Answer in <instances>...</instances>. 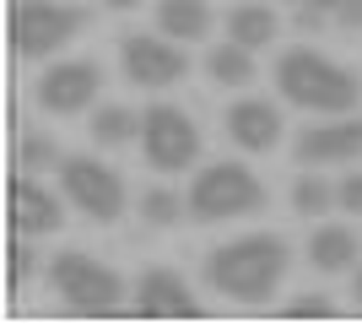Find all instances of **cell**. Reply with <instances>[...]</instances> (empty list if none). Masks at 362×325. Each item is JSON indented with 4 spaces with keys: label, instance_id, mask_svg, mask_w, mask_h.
Masks as SVG:
<instances>
[{
    "label": "cell",
    "instance_id": "1",
    "mask_svg": "<svg viewBox=\"0 0 362 325\" xmlns=\"http://www.w3.org/2000/svg\"><path fill=\"white\" fill-rule=\"evenodd\" d=\"M287 239L281 233H243V239H227L206 255V282H211L222 298H238V304H259L271 298V287L287 277Z\"/></svg>",
    "mask_w": 362,
    "mask_h": 325
},
{
    "label": "cell",
    "instance_id": "2",
    "mask_svg": "<svg viewBox=\"0 0 362 325\" xmlns=\"http://www.w3.org/2000/svg\"><path fill=\"white\" fill-rule=\"evenodd\" d=\"M276 87L292 108H308V114H351L362 103V76L351 65L319 55V49L298 44L276 60Z\"/></svg>",
    "mask_w": 362,
    "mask_h": 325
},
{
    "label": "cell",
    "instance_id": "3",
    "mask_svg": "<svg viewBox=\"0 0 362 325\" xmlns=\"http://www.w3.org/2000/svg\"><path fill=\"white\" fill-rule=\"evenodd\" d=\"M265 185L249 163H206L189 185V217L195 222H227V217L265 212Z\"/></svg>",
    "mask_w": 362,
    "mask_h": 325
},
{
    "label": "cell",
    "instance_id": "4",
    "mask_svg": "<svg viewBox=\"0 0 362 325\" xmlns=\"http://www.w3.org/2000/svg\"><path fill=\"white\" fill-rule=\"evenodd\" d=\"M49 287L60 293V304H71L76 314H114L124 298V277L114 266L92 261L87 249H60L49 261Z\"/></svg>",
    "mask_w": 362,
    "mask_h": 325
},
{
    "label": "cell",
    "instance_id": "5",
    "mask_svg": "<svg viewBox=\"0 0 362 325\" xmlns=\"http://www.w3.org/2000/svg\"><path fill=\"white\" fill-rule=\"evenodd\" d=\"M81 28H87L81 6H60V0H16L11 6V49L22 60H49Z\"/></svg>",
    "mask_w": 362,
    "mask_h": 325
},
{
    "label": "cell",
    "instance_id": "6",
    "mask_svg": "<svg viewBox=\"0 0 362 325\" xmlns=\"http://www.w3.org/2000/svg\"><path fill=\"white\" fill-rule=\"evenodd\" d=\"M60 195L92 222H119L124 217V179L87 152L60 157Z\"/></svg>",
    "mask_w": 362,
    "mask_h": 325
},
{
    "label": "cell",
    "instance_id": "7",
    "mask_svg": "<svg viewBox=\"0 0 362 325\" xmlns=\"http://www.w3.org/2000/svg\"><path fill=\"white\" fill-rule=\"evenodd\" d=\"M141 152L157 173H184L200 157V125L179 103H151L141 114Z\"/></svg>",
    "mask_w": 362,
    "mask_h": 325
},
{
    "label": "cell",
    "instance_id": "8",
    "mask_svg": "<svg viewBox=\"0 0 362 325\" xmlns=\"http://www.w3.org/2000/svg\"><path fill=\"white\" fill-rule=\"evenodd\" d=\"M119 71L130 87L157 93V87H173V81L189 76V55L168 33H124L119 38Z\"/></svg>",
    "mask_w": 362,
    "mask_h": 325
},
{
    "label": "cell",
    "instance_id": "9",
    "mask_svg": "<svg viewBox=\"0 0 362 325\" xmlns=\"http://www.w3.org/2000/svg\"><path fill=\"white\" fill-rule=\"evenodd\" d=\"M98 87H103L98 60H60V65H49L44 76H38L33 98H38L44 114H81V108H92Z\"/></svg>",
    "mask_w": 362,
    "mask_h": 325
},
{
    "label": "cell",
    "instance_id": "10",
    "mask_svg": "<svg viewBox=\"0 0 362 325\" xmlns=\"http://www.w3.org/2000/svg\"><path fill=\"white\" fill-rule=\"evenodd\" d=\"M136 314L141 320H200V304L189 282L168 266H146L136 277Z\"/></svg>",
    "mask_w": 362,
    "mask_h": 325
},
{
    "label": "cell",
    "instance_id": "11",
    "mask_svg": "<svg viewBox=\"0 0 362 325\" xmlns=\"http://www.w3.org/2000/svg\"><path fill=\"white\" fill-rule=\"evenodd\" d=\"M292 152H298L303 169H319V163H357V157H362V114L308 125Z\"/></svg>",
    "mask_w": 362,
    "mask_h": 325
},
{
    "label": "cell",
    "instance_id": "12",
    "mask_svg": "<svg viewBox=\"0 0 362 325\" xmlns=\"http://www.w3.org/2000/svg\"><path fill=\"white\" fill-rule=\"evenodd\" d=\"M222 130L238 152H271L281 141V108L271 98H238V103H227Z\"/></svg>",
    "mask_w": 362,
    "mask_h": 325
},
{
    "label": "cell",
    "instance_id": "13",
    "mask_svg": "<svg viewBox=\"0 0 362 325\" xmlns=\"http://www.w3.org/2000/svg\"><path fill=\"white\" fill-rule=\"evenodd\" d=\"M65 195H54V190H44L33 173H16L11 185V222L22 239H38V233H54L65 222Z\"/></svg>",
    "mask_w": 362,
    "mask_h": 325
},
{
    "label": "cell",
    "instance_id": "14",
    "mask_svg": "<svg viewBox=\"0 0 362 325\" xmlns=\"http://www.w3.org/2000/svg\"><path fill=\"white\" fill-rule=\"evenodd\" d=\"M357 255H362V239L341 222H325V228L308 233V266L335 277V271H357Z\"/></svg>",
    "mask_w": 362,
    "mask_h": 325
},
{
    "label": "cell",
    "instance_id": "15",
    "mask_svg": "<svg viewBox=\"0 0 362 325\" xmlns=\"http://www.w3.org/2000/svg\"><path fill=\"white\" fill-rule=\"evenodd\" d=\"M157 33L179 44H200L211 33V6L206 0H157Z\"/></svg>",
    "mask_w": 362,
    "mask_h": 325
},
{
    "label": "cell",
    "instance_id": "16",
    "mask_svg": "<svg viewBox=\"0 0 362 325\" xmlns=\"http://www.w3.org/2000/svg\"><path fill=\"white\" fill-rule=\"evenodd\" d=\"M281 33V22H276L271 6H259V0H238L233 11H227V38L243 49H265Z\"/></svg>",
    "mask_w": 362,
    "mask_h": 325
},
{
    "label": "cell",
    "instance_id": "17",
    "mask_svg": "<svg viewBox=\"0 0 362 325\" xmlns=\"http://www.w3.org/2000/svg\"><path fill=\"white\" fill-rule=\"evenodd\" d=\"M206 76L216 81V87H249V81L259 76L255 71V49H243V44H216L211 55H206Z\"/></svg>",
    "mask_w": 362,
    "mask_h": 325
},
{
    "label": "cell",
    "instance_id": "18",
    "mask_svg": "<svg viewBox=\"0 0 362 325\" xmlns=\"http://www.w3.org/2000/svg\"><path fill=\"white\" fill-rule=\"evenodd\" d=\"M292 212L298 217H325L330 212V206H341V185H330V179H325V173H298V179H292Z\"/></svg>",
    "mask_w": 362,
    "mask_h": 325
},
{
    "label": "cell",
    "instance_id": "19",
    "mask_svg": "<svg viewBox=\"0 0 362 325\" xmlns=\"http://www.w3.org/2000/svg\"><path fill=\"white\" fill-rule=\"evenodd\" d=\"M136 136H141L136 108H124V103L92 108V141H98V147H124V141H136Z\"/></svg>",
    "mask_w": 362,
    "mask_h": 325
},
{
    "label": "cell",
    "instance_id": "20",
    "mask_svg": "<svg viewBox=\"0 0 362 325\" xmlns=\"http://www.w3.org/2000/svg\"><path fill=\"white\" fill-rule=\"evenodd\" d=\"M141 217H146V228H173L179 217H189V195H173V190H146L141 195Z\"/></svg>",
    "mask_w": 362,
    "mask_h": 325
},
{
    "label": "cell",
    "instance_id": "21",
    "mask_svg": "<svg viewBox=\"0 0 362 325\" xmlns=\"http://www.w3.org/2000/svg\"><path fill=\"white\" fill-rule=\"evenodd\" d=\"M16 169L22 173H38V169H60V147L49 136H38V130H28V136L16 141Z\"/></svg>",
    "mask_w": 362,
    "mask_h": 325
},
{
    "label": "cell",
    "instance_id": "22",
    "mask_svg": "<svg viewBox=\"0 0 362 325\" xmlns=\"http://www.w3.org/2000/svg\"><path fill=\"white\" fill-rule=\"evenodd\" d=\"M281 314H287V320H330V314H335V304H330L325 293H308V298H292V304H287Z\"/></svg>",
    "mask_w": 362,
    "mask_h": 325
},
{
    "label": "cell",
    "instance_id": "23",
    "mask_svg": "<svg viewBox=\"0 0 362 325\" xmlns=\"http://www.w3.org/2000/svg\"><path fill=\"white\" fill-rule=\"evenodd\" d=\"M341 212L362 217V169H351L346 179H341Z\"/></svg>",
    "mask_w": 362,
    "mask_h": 325
},
{
    "label": "cell",
    "instance_id": "24",
    "mask_svg": "<svg viewBox=\"0 0 362 325\" xmlns=\"http://www.w3.org/2000/svg\"><path fill=\"white\" fill-rule=\"evenodd\" d=\"M33 271H38V255H33V249L16 239V244H11V282H28Z\"/></svg>",
    "mask_w": 362,
    "mask_h": 325
},
{
    "label": "cell",
    "instance_id": "25",
    "mask_svg": "<svg viewBox=\"0 0 362 325\" xmlns=\"http://www.w3.org/2000/svg\"><path fill=\"white\" fill-rule=\"evenodd\" d=\"M335 22H341L346 33H357V28H362V0H346V6L335 11Z\"/></svg>",
    "mask_w": 362,
    "mask_h": 325
},
{
    "label": "cell",
    "instance_id": "26",
    "mask_svg": "<svg viewBox=\"0 0 362 325\" xmlns=\"http://www.w3.org/2000/svg\"><path fill=\"white\" fill-rule=\"evenodd\" d=\"M292 6H314V11H330V16H335L341 6H346V0H292Z\"/></svg>",
    "mask_w": 362,
    "mask_h": 325
},
{
    "label": "cell",
    "instance_id": "27",
    "mask_svg": "<svg viewBox=\"0 0 362 325\" xmlns=\"http://www.w3.org/2000/svg\"><path fill=\"white\" fill-rule=\"evenodd\" d=\"M108 11H136V6H146V0H103Z\"/></svg>",
    "mask_w": 362,
    "mask_h": 325
},
{
    "label": "cell",
    "instance_id": "28",
    "mask_svg": "<svg viewBox=\"0 0 362 325\" xmlns=\"http://www.w3.org/2000/svg\"><path fill=\"white\" fill-rule=\"evenodd\" d=\"M351 293H357V309H362V266H357V277H351Z\"/></svg>",
    "mask_w": 362,
    "mask_h": 325
}]
</instances>
